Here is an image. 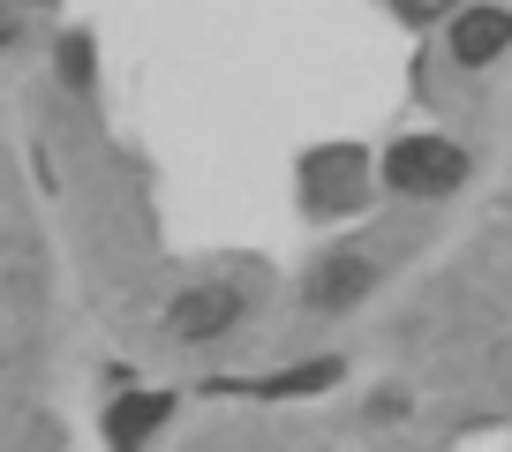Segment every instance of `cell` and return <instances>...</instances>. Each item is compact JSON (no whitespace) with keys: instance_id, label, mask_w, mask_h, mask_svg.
Instances as JSON below:
<instances>
[{"instance_id":"obj_7","label":"cell","mask_w":512,"mask_h":452,"mask_svg":"<svg viewBox=\"0 0 512 452\" xmlns=\"http://www.w3.org/2000/svg\"><path fill=\"white\" fill-rule=\"evenodd\" d=\"M332 377H339V362H302V370L264 377V385H211V392H264V400H279V392H317V385H332Z\"/></svg>"},{"instance_id":"obj_8","label":"cell","mask_w":512,"mask_h":452,"mask_svg":"<svg viewBox=\"0 0 512 452\" xmlns=\"http://www.w3.org/2000/svg\"><path fill=\"white\" fill-rule=\"evenodd\" d=\"M61 76L76 83V91L91 83V46H83V38H68V46H61Z\"/></svg>"},{"instance_id":"obj_2","label":"cell","mask_w":512,"mask_h":452,"mask_svg":"<svg viewBox=\"0 0 512 452\" xmlns=\"http://www.w3.org/2000/svg\"><path fill=\"white\" fill-rule=\"evenodd\" d=\"M302 196L309 211H354V196H362V151H309L302 166Z\"/></svg>"},{"instance_id":"obj_9","label":"cell","mask_w":512,"mask_h":452,"mask_svg":"<svg viewBox=\"0 0 512 452\" xmlns=\"http://www.w3.org/2000/svg\"><path fill=\"white\" fill-rule=\"evenodd\" d=\"M452 0H400V16H415V23H430V16H445Z\"/></svg>"},{"instance_id":"obj_1","label":"cell","mask_w":512,"mask_h":452,"mask_svg":"<svg viewBox=\"0 0 512 452\" xmlns=\"http://www.w3.org/2000/svg\"><path fill=\"white\" fill-rule=\"evenodd\" d=\"M384 181L400 196H445L467 181V151L452 144V136H407V144H392V159H384Z\"/></svg>"},{"instance_id":"obj_5","label":"cell","mask_w":512,"mask_h":452,"mask_svg":"<svg viewBox=\"0 0 512 452\" xmlns=\"http://www.w3.org/2000/svg\"><path fill=\"white\" fill-rule=\"evenodd\" d=\"M505 46H512V16H505V8H467L460 31H452V53H460V68L497 61Z\"/></svg>"},{"instance_id":"obj_4","label":"cell","mask_w":512,"mask_h":452,"mask_svg":"<svg viewBox=\"0 0 512 452\" xmlns=\"http://www.w3.org/2000/svg\"><path fill=\"white\" fill-rule=\"evenodd\" d=\"M369 287H377V264L354 257V249H347V257H324L317 272H309V302H317V309H347V302H362Z\"/></svg>"},{"instance_id":"obj_10","label":"cell","mask_w":512,"mask_h":452,"mask_svg":"<svg viewBox=\"0 0 512 452\" xmlns=\"http://www.w3.org/2000/svg\"><path fill=\"white\" fill-rule=\"evenodd\" d=\"M8 38H16V16H8V8H0V46H8Z\"/></svg>"},{"instance_id":"obj_6","label":"cell","mask_w":512,"mask_h":452,"mask_svg":"<svg viewBox=\"0 0 512 452\" xmlns=\"http://www.w3.org/2000/svg\"><path fill=\"white\" fill-rule=\"evenodd\" d=\"M166 415H174V392H136V400H121V407L106 415L113 452H144V430H159Z\"/></svg>"},{"instance_id":"obj_3","label":"cell","mask_w":512,"mask_h":452,"mask_svg":"<svg viewBox=\"0 0 512 452\" xmlns=\"http://www.w3.org/2000/svg\"><path fill=\"white\" fill-rule=\"evenodd\" d=\"M234 317H241V294L211 279V287L174 294V309H166V332H174V339H219V332H234Z\"/></svg>"}]
</instances>
